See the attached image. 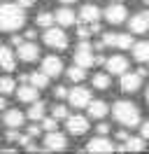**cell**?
<instances>
[{"mask_svg": "<svg viewBox=\"0 0 149 154\" xmlns=\"http://www.w3.org/2000/svg\"><path fill=\"white\" fill-rule=\"evenodd\" d=\"M37 96H40V89H37V87H33L30 82L17 89V98L21 100V103H35V100H37Z\"/></svg>", "mask_w": 149, "mask_h": 154, "instance_id": "obj_16", "label": "cell"}, {"mask_svg": "<svg viewBox=\"0 0 149 154\" xmlns=\"http://www.w3.org/2000/svg\"><path fill=\"white\" fill-rule=\"evenodd\" d=\"M7 107V98H5V94H0V110H5Z\"/></svg>", "mask_w": 149, "mask_h": 154, "instance_id": "obj_43", "label": "cell"}, {"mask_svg": "<svg viewBox=\"0 0 149 154\" xmlns=\"http://www.w3.org/2000/svg\"><path fill=\"white\" fill-rule=\"evenodd\" d=\"M128 30L130 33H147L149 30V12H138L128 21Z\"/></svg>", "mask_w": 149, "mask_h": 154, "instance_id": "obj_13", "label": "cell"}, {"mask_svg": "<svg viewBox=\"0 0 149 154\" xmlns=\"http://www.w3.org/2000/svg\"><path fill=\"white\" fill-rule=\"evenodd\" d=\"M26 152H40V147H37V143H33V140H30V143L26 145Z\"/></svg>", "mask_w": 149, "mask_h": 154, "instance_id": "obj_39", "label": "cell"}, {"mask_svg": "<svg viewBox=\"0 0 149 154\" xmlns=\"http://www.w3.org/2000/svg\"><path fill=\"white\" fill-rule=\"evenodd\" d=\"M142 2H144V5H149V0H142Z\"/></svg>", "mask_w": 149, "mask_h": 154, "instance_id": "obj_48", "label": "cell"}, {"mask_svg": "<svg viewBox=\"0 0 149 154\" xmlns=\"http://www.w3.org/2000/svg\"><path fill=\"white\" fill-rule=\"evenodd\" d=\"M42 70H44L49 77H58L63 72V61L58 56H47L44 61H42Z\"/></svg>", "mask_w": 149, "mask_h": 154, "instance_id": "obj_14", "label": "cell"}, {"mask_svg": "<svg viewBox=\"0 0 149 154\" xmlns=\"http://www.w3.org/2000/svg\"><path fill=\"white\" fill-rule=\"evenodd\" d=\"M54 96L56 98H68V96H70V91H68L65 87H56L54 89Z\"/></svg>", "mask_w": 149, "mask_h": 154, "instance_id": "obj_34", "label": "cell"}, {"mask_svg": "<svg viewBox=\"0 0 149 154\" xmlns=\"http://www.w3.org/2000/svg\"><path fill=\"white\" fill-rule=\"evenodd\" d=\"M0 68H5V70H14V68H17L14 51H12L7 45H0Z\"/></svg>", "mask_w": 149, "mask_h": 154, "instance_id": "obj_18", "label": "cell"}, {"mask_svg": "<svg viewBox=\"0 0 149 154\" xmlns=\"http://www.w3.org/2000/svg\"><path fill=\"white\" fill-rule=\"evenodd\" d=\"M117 38H119V33H102L105 47H117Z\"/></svg>", "mask_w": 149, "mask_h": 154, "instance_id": "obj_30", "label": "cell"}, {"mask_svg": "<svg viewBox=\"0 0 149 154\" xmlns=\"http://www.w3.org/2000/svg\"><path fill=\"white\" fill-rule=\"evenodd\" d=\"M65 128H68L70 135H84L89 131V119H86V117H79V115L68 117V119H65Z\"/></svg>", "mask_w": 149, "mask_h": 154, "instance_id": "obj_9", "label": "cell"}, {"mask_svg": "<svg viewBox=\"0 0 149 154\" xmlns=\"http://www.w3.org/2000/svg\"><path fill=\"white\" fill-rule=\"evenodd\" d=\"M44 107H47V103H42V100L30 103V107H28V119H33V122H42V119H44Z\"/></svg>", "mask_w": 149, "mask_h": 154, "instance_id": "obj_23", "label": "cell"}, {"mask_svg": "<svg viewBox=\"0 0 149 154\" xmlns=\"http://www.w3.org/2000/svg\"><path fill=\"white\" fill-rule=\"evenodd\" d=\"M110 128H112V126H110V124H105V122H100V124L96 126V131H98L100 135H107V133H110Z\"/></svg>", "mask_w": 149, "mask_h": 154, "instance_id": "obj_35", "label": "cell"}, {"mask_svg": "<svg viewBox=\"0 0 149 154\" xmlns=\"http://www.w3.org/2000/svg\"><path fill=\"white\" fill-rule=\"evenodd\" d=\"M68 147V138L58 131H47V138H44V149L47 152H63Z\"/></svg>", "mask_w": 149, "mask_h": 154, "instance_id": "obj_6", "label": "cell"}, {"mask_svg": "<svg viewBox=\"0 0 149 154\" xmlns=\"http://www.w3.org/2000/svg\"><path fill=\"white\" fill-rule=\"evenodd\" d=\"M56 23L63 26V28H68V26L77 23V17H74V12L70 10V7H61V10L56 12Z\"/></svg>", "mask_w": 149, "mask_h": 154, "instance_id": "obj_19", "label": "cell"}, {"mask_svg": "<svg viewBox=\"0 0 149 154\" xmlns=\"http://www.w3.org/2000/svg\"><path fill=\"white\" fill-rule=\"evenodd\" d=\"M117 140L126 143V140H128V133H126V131H119V133H117Z\"/></svg>", "mask_w": 149, "mask_h": 154, "instance_id": "obj_41", "label": "cell"}, {"mask_svg": "<svg viewBox=\"0 0 149 154\" xmlns=\"http://www.w3.org/2000/svg\"><path fill=\"white\" fill-rule=\"evenodd\" d=\"M51 115H54L56 119H68V117H70V115H68V107H65V105H56L54 110H51Z\"/></svg>", "mask_w": 149, "mask_h": 154, "instance_id": "obj_32", "label": "cell"}, {"mask_svg": "<svg viewBox=\"0 0 149 154\" xmlns=\"http://www.w3.org/2000/svg\"><path fill=\"white\" fill-rule=\"evenodd\" d=\"M96 63H98V66H105V63H107V58L102 56V54H98V56H96Z\"/></svg>", "mask_w": 149, "mask_h": 154, "instance_id": "obj_42", "label": "cell"}, {"mask_svg": "<svg viewBox=\"0 0 149 154\" xmlns=\"http://www.w3.org/2000/svg\"><path fill=\"white\" fill-rule=\"evenodd\" d=\"M110 2H121V0H110Z\"/></svg>", "mask_w": 149, "mask_h": 154, "instance_id": "obj_49", "label": "cell"}, {"mask_svg": "<svg viewBox=\"0 0 149 154\" xmlns=\"http://www.w3.org/2000/svg\"><path fill=\"white\" fill-rule=\"evenodd\" d=\"M86 152H117V147L112 145V140H107V135H96V138H91L89 143H86V147H84Z\"/></svg>", "mask_w": 149, "mask_h": 154, "instance_id": "obj_7", "label": "cell"}, {"mask_svg": "<svg viewBox=\"0 0 149 154\" xmlns=\"http://www.w3.org/2000/svg\"><path fill=\"white\" fill-rule=\"evenodd\" d=\"M77 35H79V40H86L91 35V28H89V26H79V28H77Z\"/></svg>", "mask_w": 149, "mask_h": 154, "instance_id": "obj_33", "label": "cell"}, {"mask_svg": "<svg viewBox=\"0 0 149 154\" xmlns=\"http://www.w3.org/2000/svg\"><path fill=\"white\" fill-rule=\"evenodd\" d=\"M7 140H9V143H19V133H17V128H9V131H7Z\"/></svg>", "mask_w": 149, "mask_h": 154, "instance_id": "obj_37", "label": "cell"}, {"mask_svg": "<svg viewBox=\"0 0 149 154\" xmlns=\"http://www.w3.org/2000/svg\"><path fill=\"white\" fill-rule=\"evenodd\" d=\"M23 112L17 110V107H12V110H5V115H2V122L7 128H19V126H23Z\"/></svg>", "mask_w": 149, "mask_h": 154, "instance_id": "obj_15", "label": "cell"}, {"mask_svg": "<svg viewBox=\"0 0 149 154\" xmlns=\"http://www.w3.org/2000/svg\"><path fill=\"white\" fill-rule=\"evenodd\" d=\"M68 100H70L72 107H89L91 105V91L84 89V87H74L72 91H70Z\"/></svg>", "mask_w": 149, "mask_h": 154, "instance_id": "obj_8", "label": "cell"}, {"mask_svg": "<svg viewBox=\"0 0 149 154\" xmlns=\"http://www.w3.org/2000/svg\"><path fill=\"white\" fill-rule=\"evenodd\" d=\"M17 54H19V61L33 63V61H37V56H40V47H37L35 42H23V45L17 47Z\"/></svg>", "mask_w": 149, "mask_h": 154, "instance_id": "obj_11", "label": "cell"}, {"mask_svg": "<svg viewBox=\"0 0 149 154\" xmlns=\"http://www.w3.org/2000/svg\"><path fill=\"white\" fill-rule=\"evenodd\" d=\"M133 58L140 63H149V42H135L133 45Z\"/></svg>", "mask_w": 149, "mask_h": 154, "instance_id": "obj_21", "label": "cell"}, {"mask_svg": "<svg viewBox=\"0 0 149 154\" xmlns=\"http://www.w3.org/2000/svg\"><path fill=\"white\" fill-rule=\"evenodd\" d=\"M91 87L98 89V91H107V89L112 87V77L107 75V72H98V75H93Z\"/></svg>", "mask_w": 149, "mask_h": 154, "instance_id": "obj_22", "label": "cell"}, {"mask_svg": "<svg viewBox=\"0 0 149 154\" xmlns=\"http://www.w3.org/2000/svg\"><path fill=\"white\" fill-rule=\"evenodd\" d=\"M49 79H51V77L47 75L44 70H35V72H30V79H28V82H30L33 87H37V89H47Z\"/></svg>", "mask_w": 149, "mask_h": 154, "instance_id": "obj_24", "label": "cell"}, {"mask_svg": "<svg viewBox=\"0 0 149 154\" xmlns=\"http://www.w3.org/2000/svg\"><path fill=\"white\" fill-rule=\"evenodd\" d=\"M35 23L40 26V28H51V26L56 23V14L54 12H47V10L40 12V14L35 17Z\"/></svg>", "mask_w": 149, "mask_h": 154, "instance_id": "obj_25", "label": "cell"}, {"mask_svg": "<svg viewBox=\"0 0 149 154\" xmlns=\"http://www.w3.org/2000/svg\"><path fill=\"white\" fill-rule=\"evenodd\" d=\"M56 126H58V119H56V117L42 119V128H44V131H56Z\"/></svg>", "mask_w": 149, "mask_h": 154, "instance_id": "obj_31", "label": "cell"}, {"mask_svg": "<svg viewBox=\"0 0 149 154\" xmlns=\"http://www.w3.org/2000/svg\"><path fill=\"white\" fill-rule=\"evenodd\" d=\"M84 70H86V68H82V66H77V63H74L72 68H68V79H70V82H74V84H79L84 77H86V72H84Z\"/></svg>", "mask_w": 149, "mask_h": 154, "instance_id": "obj_27", "label": "cell"}, {"mask_svg": "<svg viewBox=\"0 0 149 154\" xmlns=\"http://www.w3.org/2000/svg\"><path fill=\"white\" fill-rule=\"evenodd\" d=\"M23 35H26L28 40H33V38H35V35H37V33H35V30H33V28H28L26 33H23Z\"/></svg>", "mask_w": 149, "mask_h": 154, "instance_id": "obj_44", "label": "cell"}, {"mask_svg": "<svg viewBox=\"0 0 149 154\" xmlns=\"http://www.w3.org/2000/svg\"><path fill=\"white\" fill-rule=\"evenodd\" d=\"M112 117L119 122L121 126L126 128H133V126L140 124V107L130 100H117L112 105Z\"/></svg>", "mask_w": 149, "mask_h": 154, "instance_id": "obj_2", "label": "cell"}, {"mask_svg": "<svg viewBox=\"0 0 149 154\" xmlns=\"http://www.w3.org/2000/svg\"><path fill=\"white\" fill-rule=\"evenodd\" d=\"M133 45H135L133 33H119V38H117V47L119 49H130Z\"/></svg>", "mask_w": 149, "mask_h": 154, "instance_id": "obj_28", "label": "cell"}, {"mask_svg": "<svg viewBox=\"0 0 149 154\" xmlns=\"http://www.w3.org/2000/svg\"><path fill=\"white\" fill-rule=\"evenodd\" d=\"M126 14H128V10H126L121 2H112L110 7L102 12V17H105V19H107V23H112V26L123 23V21H126Z\"/></svg>", "mask_w": 149, "mask_h": 154, "instance_id": "obj_5", "label": "cell"}, {"mask_svg": "<svg viewBox=\"0 0 149 154\" xmlns=\"http://www.w3.org/2000/svg\"><path fill=\"white\" fill-rule=\"evenodd\" d=\"M14 89H17V82H14L12 77H0V94L7 96V94H12Z\"/></svg>", "mask_w": 149, "mask_h": 154, "instance_id": "obj_29", "label": "cell"}, {"mask_svg": "<svg viewBox=\"0 0 149 154\" xmlns=\"http://www.w3.org/2000/svg\"><path fill=\"white\" fill-rule=\"evenodd\" d=\"M26 23V12L21 2H0V30L14 33L23 28Z\"/></svg>", "mask_w": 149, "mask_h": 154, "instance_id": "obj_1", "label": "cell"}, {"mask_svg": "<svg viewBox=\"0 0 149 154\" xmlns=\"http://www.w3.org/2000/svg\"><path fill=\"white\" fill-rule=\"evenodd\" d=\"M93 45H89L86 40H82L79 45H77V49H74V63L82 68H91L93 63H96V58H93Z\"/></svg>", "mask_w": 149, "mask_h": 154, "instance_id": "obj_4", "label": "cell"}, {"mask_svg": "<svg viewBox=\"0 0 149 154\" xmlns=\"http://www.w3.org/2000/svg\"><path fill=\"white\" fill-rule=\"evenodd\" d=\"M140 133H142V138H147V140H149V119H147V122H142V126H140Z\"/></svg>", "mask_w": 149, "mask_h": 154, "instance_id": "obj_38", "label": "cell"}, {"mask_svg": "<svg viewBox=\"0 0 149 154\" xmlns=\"http://www.w3.org/2000/svg\"><path fill=\"white\" fill-rule=\"evenodd\" d=\"M110 112V107L105 100H91V105H89V117L91 119H102V117Z\"/></svg>", "mask_w": 149, "mask_h": 154, "instance_id": "obj_20", "label": "cell"}, {"mask_svg": "<svg viewBox=\"0 0 149 154\" xmlns=\"http://www.w3.org/2000/svg\"><path fill=\"white\" fill-rule=\"evenodd\" d=\"M142 87V75L140 72H123L121 75V91L126 94H135Z\"/></svg>", "mask_w": 149, "mask_h": 154, "instance_id": "obj_10", "label": "cell"}, {"mask_svg": "<svg viewBox=\"0 0 149 154\" xmlns=\"http://www.w3.org/2000/svg\"><path fill=\"white\" fill-rule=\"evenodd\" d=\"M26 133H30V135H33V138H37V135L42 133V126H37V124L28 126V131H26Z\"/></svg>", "mask_w": 149, "mask_h": 154, "instance_id": "obj_36", "label": "cell"}, {"mask_svg": "<svg viewBox=\"0 0 149 154\" xmlns=\"http://www.w3.org/2000/svg\"><path fill=\"white\" fill-rule=\"evenodd\" d=\"M44 42L51 49H68V35L63 33V26L58 28H44Z\"/></svg>", "mask_w": 149, "mask_h": 154, "instance_id": "obj_3", "label": "cell"}, {"mask_svg": "<svg viewBox=\"0 0 149 154\" xmlns=\"http://www.w3.org/2000/svg\"><path fill=\"white\" fill-rule=\"evenodd\" d=\"M105 68L110 70V75H123V72H128V58L126 56H110L107 58V63Z\"/></svg>", "mask_w": 149, "mask_h": 154, "instance_id": "obj_12", "label": "cell"}, {"mask_svg": "<svg viewBox=\"0 0 149 154\" xmlns=\"http://www.w3.org/2000/svg\"><path fill=\"white\" fill-rule=\"evenodd\" d=\"M19 2H21V5H23V7H30V5H35L37 0H19Z\"/></svg>", "mask_w": 149, "mask_h": 154, "instance_id": "obj_45", "label": "cell"}, {"mask_svg": "<svg viewBox=\"0 0 149 154\" xmlns=\"http://www.w3.org/2000/svg\"><path fill=\"white\" fill-rule=\"evenodd\" d=\"M144 98H147V103H149V89H147V96H144Z\"/></svg>", "mask_w": 149, "mask_h": 154, "instance_id": "obj_47", "label": "cell"}, {"mask_svg": "<svg viewBox=\"0 0 149 154\" xmlns=\"http://www.w3.org/2000/svg\"><path fill=\"white\" fill-rule=\"evenodd\" d=\"M12 45H14V47L23 45V38H21V35H12Z\"/></svg>", "mask_w": 149, "mask_h": 154, "instance_id": "obj_40", "label": "cell"}, {"mask_svg": "<svg viewBox=\"0 0 149 154\" xmlns=\"http://www.w3.org/2000/svg\"><path fill=\"white\" fill-rule=\"evenodd\" d=\"M100 14H102L100 7L89 2V5H84L82 10H79V19H82L84 23H93V21H98V19H100Z\"/></svg>", "mask_w": 149, "mask_h": 154, "instance_id": "obj_17", "label": "cell"}, {"mask_svg": "<svg viewBox=\"0 0 149 154\" xmlns=\"http://www.w3.org/2000/svg\"><path fill=\"white\" fill-rule=\"evenodd\" d=\"M61 2H65V5H70V2H74V0H61Z\"/></svg>", "mask_w": 149, "mask_h": 154, "instance_id": "obj_46", "label": "cell"}, {"mask_svg": "<svg viewBox=\"0 0 149 154\" xmlns=\"http://www.w3.org/2000/svg\"><path fill=\"white\" fill-rule=\"evenodd\" d=\"M147 138H142V135H140V138H128V140H126V152H144V149H147Z\"/></svg>", "mask_w": 149, "mask_h": 154, "instance_id": "obj_26", "label": "cell"}]
</instances>
